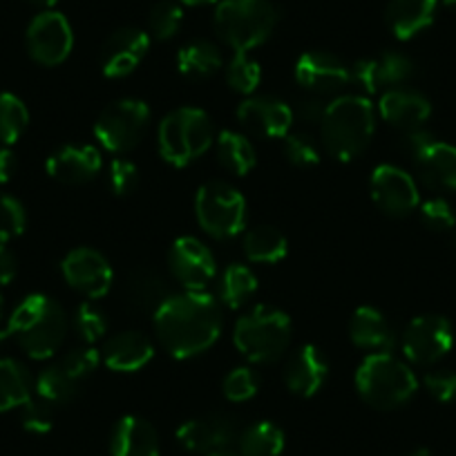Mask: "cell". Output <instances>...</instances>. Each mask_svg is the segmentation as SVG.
<instances>
[{
	"label": "cell",
	"mask_w": 456,
	"mask_h": 456,
	"mask_svg": "<svg viewBox=\"0 0 456 456\" xmlns=\"http://www.w3.org/2000/svg\"><path fill=\"white\" fill-rule=\"evenodd\" d=\"M157 340L177 361H188L210 349L222 336L224 314L206 291L173 293L155 315Z\"/></svg>",
	"instance_id": "6da1fadb"
},
{
	"label": "cell",
	"mask_w": 456,
	"mask_h": 456,
	"mask_svg": "<svg viewBox=\"0 0 456 456\" xmlns=\"http://www.w3.org/2000/svg\"><path fill=\"white\" fill-rule=\"evenodd\" d=\"M376 130V108L362 94H340L329 101L320 121V143L329 157L349 164L370 146Z\"/></svg>",
	"instance_id": "7a4b0ae2"
},
{
	"label": "cell",
	"mask_w": 456,
	"mask_h": 456,
	"mask_svg": "<svg viewBox=\"0 0 456 456\" xmlns=\"http://www.w3.org/2000/svg\"><path fill=\"white\" fill-rule=\"evenodd\" d=\"M65 336H68V315L63 306L43 293L25 297L10 315L7 327L0 329V342L16 338L20 349L34 361H47L54 356Z\"/></svg>",
	"instance_id": "3957f363"
},
{
	"label": "cell",
	"mask_w": 456,
	"mask_h": 456,
	"mask_svg": "<svg viewBox=\"0 0 456 456\" xmlns=\"http://www.w3.org/2000/svg\"><path fill=\"white\" fill-rule=\"evenodd\" d=\"M358 396L374 410H398L419 392V379L392 352L367 354L356 370Z\"/></svg>",
	"instance_id": "277c9868"
},
{
	"label": "cell",
	"mask_w": 456,
	"mask_h": 456,
	"mask_svg": "<svg viewBox=\"0 0 456 456\" xmlns=\"http://www.w3.org/2000/svg\"><path fill=\"white\" fill-rule=\"evenodd\" d=\"M280 20V10L271 0H219L215 10V32L231 50L244 52L266 43Z\"/></svg>",
	"instance_id": "5b68a950"
},
{
	"label": "cell",
	"mask_w": 456,
	"mask_h": 456,
	"mask_svg": "<svg viewBox=\"0 0 456 456\" xmlns=\"http://www.w3.org/2000/svg\"><path fill=\"white\" fill-rule=\"evenodd\" d=\"M293 338V324L284 311L275 306H256L233 327V345L247 361L271 365L287 354Z\"/></svg>",
	"instance_id": "8992f818"
},
{
	"label": "cell",
	"mask_w": 456,
	"mask_h": 456,
	"mask_svg": "<svg viewBox=\"0 0 456 456\" xmlns=\"http://www.w3.org/2000/svg\"><path fill=\"white\" fill-rule=\"evenodd\" d=\"M215 142L213 121L208 114L192 105L173 110L161 119L157 130V146L166 164L186 168L206 155Z\"/></svg>",
	"instance_id": "52a82bcc"
},
{
	"label": "cell",
	"mask_w": 456,
	"mask_h": 456,
	"mask_svg": "<svg viewBox=\"0 0 456 456\" xmlns=\"http://www.w3.org/2000/svg\"><path fill=\"white\" fill-rule=\"evenodd\" d=\"M195 215L204 233L215 240H231L244 233L248 219L247 200L235 186L213 179L195 195Z\"/></svg>",
	"instance_id": "ba28073f"
},
{
	"label": "cell",
	"mask_w": 456,
	"mask_h": 456,
	"mask_svg": "<svg viewBox=\"0 0 456 456\" xmlns=\"http://www.w3.org/2000/svg\"><path fill=\"white\" fill-rule=\"evenodd\" d=\"M151 108L142 99H119L110 103L94 121V137L105 151L126 155L134 151L151 128Z\"/></svg>",
	"instance_id": "9c48e42d"
},
{
	"label": "cell",
	"mask_w": 456,
	"mask_h": 456,
	"mask_svg": "<svg viewBox=\"0 0 456 456\" xmlns=\"http://www.w3.org/2000/svg\"><path fill=\"white\" fill-rule=\"evenodd\" d=\"M454 347V329L443 315H419L405 327L401 336V349L414 365L428 367L438 362Z\"/></svg>",
	"instance_id": "30bf717a"
},
{
	"label": "cell",
	"mask_w": 456,
	"mask_h": 456,
	"mask_svg": "<svg viewBox=\"0 0 456 456\" xmlns=\"http://www.w3.org/2000/svg\"><path fill=\"white\" fill-rule=\"evenodd\" d=\"M28 52L37 63L45 68L61 65L74 47V32L69 20L54 10L41 12L37 19L29 23L25 34Z\"/></svg>",
	"instance_id": "8fae6325"
},
{
	"label": "cell",
	"mask_w": 456,
	"mask_h": 456,
	"mask_svg": "<svg viewBox=\"0 0 456 456\" xmlns=\"http://www.w3.org/2000/svg\"><path fill=\"white\" fill-rule=\"evenodd\" d=\"M370 192L379 210L389 217H407L420 206L414 177L394 164L376 166L370 179Z\"/></svg>",
	"instance_id": "7c38bea8"
},
{
	"label": "cell",
	"mask_w": 456,
	"mask_h": 456,
	"mask_svg": "<svg viewBox=\"0 0 456 456\" xmlns=\"http://www.w3.org/2000/svg\"><path fill=\"white\" fill-rule=\"evenodd\" d=\"M61 273L74 291L92 300L103 297L114 284V271L108 257L92 247L72 248L61 262Z\"/></svg>",
	"instance_id": "4fadbf2b"
},
{
	"label": "cell",
	"mask_w": 456,
	"mask_h": 456,
	"mask_svg": "<svg viewBox=\"0 0 456 456\" xmlns=\"http://www.w3.org/2000/svg\"><path fill=\"white\" fill-rule=\"evenodd\" d=\"M296 81L314 96L340 94L352 83V68L331 52L311 50L297 59Z\"/></svg>",
	"instance_id": "5bb4252c"
},
{
	"label": "cell",
	"mask_w": 456,
	"mask_h": 456,
	"mask_svg": "<svg viewBox=\"0 0 456 456\" xmlns=\"http://www.w3.org/2000/svg\"><path fill=\"white\" fill-rule=\"evenodd\" d=\"M168 266L183 291H204L217 273V265H215V256L210 253V248L191 235L175 240L168 251Z\"/></svg>",
	"instance_id": "9a60e30c"
},
{
	"label": "cell",
	"mask_w": 456,
	"mask_h": 456,
	"mask_svg": "<svg viewBox=\"0 0 456 456\" xmlns=\"http://www.w3.org/2000/svg\"><path fill=\"white\" fill-rule=\"evenodd\" d=\"M238 121L248 134L260 139H284L296 121L293 108L278 96H247L238 108Z\"/></svg>",
	"instance_id": "2e32d148"
},
{
	"label": "cell",
	"mask_w": 456,
	"mask_h": 456,
	"mask_svg": "<svg viewBox=\"0 0 456 456\" xmlns=\"http://www.w3.org/2000/svg\"><path fill=\"white\" fill-rule=\"evenodd\" d=\"M414 61L401 52H383V54L362 59L352 65V81L358 83L367 94L403 87L414 78Z\"/></svg>",
	"instance_id": "e0dca14e"
},
{
	"label": "cell",
	"mask_w": 456,
	"mask_h": 456,
	"mask_svg": "<svg viewBox=\"0 0 456 456\" xmlns=\"http://www.w3.org/2000/svg\"><path fill=\"white\" fill-rule=\"evenodd\" d=\"M235 438H238V423L233 416L222 414V411L191 419L177 429L179 445L192 454L208 456L213 452L228 450Z\"/></svg>",
	"instance_id": "ac0fdd59"
},
{
	"label": "cell",
	"mask_w": 456,
	"mask_h": 456,
	"mask_svg": "<svg viewBox=\"0 0 456 456\" xmlns=\"http://www.w3.org/2000/svg\"><path fill=\"white\" fill-rule=\"evenodd\" d=\"M151 50V34L139 28H121L108 37L101 50V72L108 78H126L143 63Z\"/></svg>",
	"instance_id": "d6986e66"
},
{
	"label": "cell",
	"mask_w": 456,
	"mask_h": 456,
	"mask_svg": "<svg viewBox=\"0 0 456 456\" xmlns=\"http://www.w3.org/2000/svg\"><path fill=\"white\" fill-rule=\"evenodd\" d=\"M284 385L293 396L311 398L322 389L329 379V361L315 345H300L284 362Z\"/></svg>",
	"instance_id": "ffe728a7"
},
{
	"label": "cell",
	"mask_w": 456,
	"mask_h": 456,
	"mask_svg": "<svg viewBox=\"0 0 456 456\" xmlns=\"http://www.w3.org/2000/svg\"><path fill=\"white\" fill-rule=\"evenodd\" d=\"M103 166L99 148L90 143H68L47 157V175L65 186H83L96 179Z\"/></svg>",
	"instance_id": "44dd1931"
},
{
	"label": "cell",
	"mask_w": 456,
	"mask_h": 456,
	"mask_svg": "<svg viewBox=\"0 0 456 456\" xmlns=\"http://www.w3.org/2000/svg\"><path fill=\"white\" fill-rule=\"evenodd\" d=\"M155 356V345L142 331H121L110 336L101 349V361L105 367L119 374L142 371Z\"/></svg>",
	"instance_id": "7402d4cb"
},
{
	"label": "cell",
	"mask_w": 456,
	"mask_h": 456,
	"mask_svg": "<svg viewBox=\"0 0 456 456\" xmlns=\"http://www.w3.org/2000/svg\"><path fill=\"white\" fill-rule=\"evenodd\" d=\"M379 114L385 124L405 133V130L423 128L425 121L432 117V103L420 92L410 87H394L380 96Z\"/></svg>",
	"instance_id": "603a6c76"
},
{
	"label": "cell",
	"mask_w": 456,
	"mask_h": 456,
	"mask_svg": "<svg viewBox=\"0 0 456 456\" xmlns=\"http://www.w3.org/2000/svg\"><path fill=\"white\" fill-rule=\"evenodd\" d=\"M349 338L358 349L370 354H385L396 347L398 336L383 311L376 306H358L349 320Z\"/></svg>",
	"instance_id": "cb8c5ba5"
},
{
	"label": "cell",
	"mask_w": 456,
	"mask_h": 456,
	"mask_svg": "<svg viewBox=\"0 0 456 456\" xmlns=\"http://www.w3.org/2000/svg\"><path fill=\"white\" fill-rule=\"evenodd\" d=\"M170 296L173 293L168 282L151 269L133 271L121 287V300L126 309L139 315H155Z\"/></svg>",
	"instance_id": "d4e9b609"
},
{
	"label": "cell",
	"mask_w": 456,
	"mask_h": 456,
	"mask_svg": "<svg viewBox=\"0 0 456 456\" xmlns=\"http://www.w3.org/2000/svg\"><path fill=\"white\" fill-rule=\"evenodd\" d=\"M159 434L142 416L117 420L110 436V456H159Z\"/></svg>",
	"instance_id": "484cf974"
},
{
	"label": "cell",
	"mask_w": 456,
	"mask_h": 456,
	"mask_svg": "<svg viewBox=\"0 0 456 456\" xmlns=\"http://www.w3.org/2000/svg\"><path fill=\"white\" fill-rule=\"evenodd\" d=\"M438 0H389L385 20L398 41H411L436 19Z\"/></svg>",
	"instance_id": "4316f807"
},
{
	"label": "cell",
	"mask_w": 456,
	"mask_h": 456,
	"mask_svg": "<svg viewBox=\"0 0 456 456\" xmlns=\"http://www.w3.org/2000/svg\"><path fill=\"white\" fill-rule=\"evenodd\" d=\"M420 182L432 191H456V146L434 142L414 157Z\"/></svg>",
	"instance_id": "83f0119b"
},
{
	"label": "cell",
	"mask_w": 456,
	"mask_h": 456,
	"mask_svg": "<svg viewBox=\"0 0 456 456\" xmlns=\"http://www.w3.org/2000/svg\"><path fill=\"white\" fill-rule=\"evenodd\" d=\"M224 68V56L215 43L197 38V41L188 43L177 52V69L182 77L191 78V81H201L213 74H217Z\"/></svg>",
	"instance_id": "f1b7e54d"
},
{
	"label": "cell",
	"mask_w": 456,
	"mask_h": 456,
	"mask_svg": "<svg viewBox=\"0 0 456 456\" xmlns=\"http://www.w3.org/2000/svg\"><path fill=\"white\" fill-rule=\"evenodd\" d=\"M215 151H217V161L222 168L238 177H247L257 164L256 146L244 133H235V130L219 133V137L215 139Z\"/></svg>",
	"instance_id": "f546056e"
},
{
	"label": "cell",
	"mask_w": 456,
	"mask_h": 456,
	"mask_svg": "<svg viewBox=\"0 0 456 456\" xmlns=\"http://www.w3.org/2000/svg\"><path fill=\"white\" fill-rule=\"evenodd\" d=\"M244 256L256 265H278L289 253V240L273 226H256L242 240Z\"/></svg>",
	"instance_id": "4dcf8cb0"
},
{
	"label": "cell",
	"mask_w": 456,
	"mask_h": 456,
	"mask_svg": "<svg viewBox=\"0 0 456 456\" xmlns=\"http://www.w3.org/2000/svg\"><path fill=\"white\" fill-rule=\"evenodd\" d=\"M83 380L65 365L63 361L54 362V365L45 367L37 379V394L43 401L52 403V405H63L69 403L81 389Z\"/></svg>",
	"instance_id": "1f68e13d"
},
{
	"label": "cell",
	"mask_w": 456,
	"mask_h": 456,
	"mask_svg": "<svg viewBox=\"0 0 456 456\" xmlns=\"http://www.w3.org/2000/svg\"><path fill=\"white\" fill-rule=\"evenodd\" d=\"M284 432L271 420H260L238 436L240 456H280L284 452Z\"/></svg>",
	"instance_id": "d6a6232c"
},
{
	"label": "cell",
	"mask_w": 456,
	"mask_h": 456,
	"mask_svg": "<svg viewBox=\"0 0 456 456\" xmlns=\"http://www.w3.org/2000/svg\"><path fill=\"white\" fill-rule=\"evenodd\" d=\"M32 398V379L20 362L0 358V411L23 407Z\"/></svg>",
	"instance_id": "836d02e7"
},
{
	"label": "cell",
	"mask_w": 456,
	"mask_h": 456,
	"mask_svg": "<svg viewBox=\"0 0 456 456\" xmlns=\"http://www.w3.org/2000/svg\"><path fill=\"white\" fill-rule=\"evenodd\" d=\"M257 293V278L248 266L231 265L222 275L219 282V300L228 309H242L256 297Z\"/></svg>",
	"instance_id": "e575fe53"
},
{
	"label": "cell",
	"mask_w": 456,
	"mask_h": 456,
	"mask_svg": "<svg viewBox=\"0 0 456 456\" xmlns=\"http://www.w3.org/2000/svg\"><path fill=\"white\" fill-rule=\"evenodd\" d=\"M29 124L28 105L16 94L3 92L0 94V143L12 146L23 137Z\"/></svg>",
	"instance_id": "d590c367"
},
{
	"label": "cell",
	"mask_w": 456,
	"mask_h": 456,
	"mask_svg": "<svg viewBox=\"0 0 456 456\" xmlns=\"http://www.w3.org/2000/svg\"><path fill=\"white\" fill-rule=\"evenodd\" d=\"M262 81V68L253 56L244 52H235L233 59L226 65V83L238 94L251 96Z\"/></svg>",
	"instance_id": "8d00e7d4"
},
{
	"label": "cell",
	"mask_w": 456,
	"mask_h": 456,
	"mask_svg": "<svg viewBox=\"0 0 456 456\" xmlns=\"http://www.w3.org/2000/svg\"><path fill=\"white\" fill-rule=\"evenodd\" d=\"M182 23L183 10L175 0H161L148 14V29H151V37H155L157 41L173 38L179 32V28H182Z\"/></svg>",
	"instance_id": "74e56055"
},
{
	"label": "cell",
	"mask_w": 456,
	"mask_h": 456,
	"mask_svg": "<svg viewBox=\"0 0 456 456\" xmlns=\"http://www.w3.org/2000/svg\"><path fill=\"white\" fill-rule=\"evenodd\" d=\"M284 155H287L289 164L297 166V168H311V166L320 164L318 142L305 130H296L284 137Z\"/></svg>",
	"instance_id": "f35d334b"
},
{
	"label": "cell",
	"mask_w": 456,
	"mask_h": 456,
	"mask_svg": "<svg viewBox=\"0 0 456 456\" xmlns=\"http://www.w3.org/2000/svg\"><path fill=\"white\" fill-rule=\"evenodd\" d=\"M74 329L86 345H96L99 340H103L105 331H108V320L94 305L83 302L74 314Z\"/></svg>",
	"instance_id": "ab89813d"
},
{
	"label": "cell",
	"mask_w": 456,
	"mask_h": 456,
	"mask_svg": "<svg viewBox=\"0 0 456 456\" xmlns=\"http://www.w3.org/2000/svg\"><path fill=\"white\" fill-rule=\"evenodd\" d=\"M25 208L19 200L0 192V244L19 238L25 231Z\"/></svg>",
	"instance_id": "60d3db41"
},
{
	"label": "cell",
	"mask_w": 456,
	"mask_h": 456,
	"mask_svg": "<svg viewBox=\"0 0 456 456\" xmlns=\"http://www.w3.org/2000/svg\"><path fill=\"white\" fill-rule=\"evenodd\" d=\"M257 389H260V380H257L256 371L248 370V367H238V370L231 371L222 383L224 396L231 403L251 401L257 394Z\"/></svg>",
	"instance_id": "b9f144b4"
},
{
	"label": "cell",
	"mask_w": 456,
	"mask_h": 456,
	"mask_svg": "<svg viewBox=\"0 0 456 456\" xmlns=\"http://www.w3.org/2000/svg\"><path fill=\"white\" fill-rule=\"evenodd\" d=\"M420 222L429 228V231H454L456 226V215L454 208L450 206V201H445L443 197H429L428 201L419 206Z\"/></svg>",
	"instance_id": "7bdbcfd3"
},
{
	"label": "cell",
	"mask_w": 456,
	"mask_h": 456,
	"mask_svg": "<svg viewBox=\"0 0 456 456\" xmlns=\"http://www.w3.org/2000/svg\"><path fill=\"white\" fill-rule=\"evenodd\" d=\"M108 183L117 197L130 195L139 186V168L130 159L114 157L108 168Z\"/></svg>",
	"instance_id": "ee69618b"
},
{
	"label": "cell",
	"mask_w": 456,
	"mask_h": 456,
	"mask_svg": "<svg viewBox=\"0 0 456 456\" xmlns=\"http://www.w3.org/2000/svg\"><path fill=\"white\" fill-rule=\"evenodd\" d=\"M54 425V405L43 398H29L23 405V428L32 434H47Z\"/></svg>",
	"instance_id": "f6af8a7d"
},
{
	"label": "cell",
	"mask_w": 456,
	"mask_h": 456,
	"mask_svg": "<svg viewBox=\"0 0 456 456\" xmlns=\"http://www.w3.org/2000/svg\"><path fill=\"white\" fill-rule=\"evenodd\" d=\"M423 385L434 401L438 403L456 401V371H450V370L429 371V374H425Z\"/></svg>",
	"instance_id": "bcb514c9"
},
{
	"label": "cell",
	"mask_w": 456,
	"mask_h": 456,
	"mask_svg": "<svg viewBox=\"0 0 456 456\" xmlns=\"http://www.w3.org/2000/svg\"><path fill=\"white\" fill-rule=\"evenodd\" d=\"M436 142V137H434L429 130L425 128H414V130H405L401 137V148L407 152V155L414 159L416 155H420V152L425 151V148L429 146V143Z\"/></svg>",
	"instance_id": "7dc6e473"
},
{
	"label": "cell",
	"mask_w": 456,
	"mask_h": 456,
	"mask_svg": "<svg viewBox=\"0 0 456 456\" xmlns=\"http://www.w3.org/2000/svg\"><path fill=\"white\" fill-rule=\"evenodd\" d=\"M324 110H327V103H322V96L309 94L306 99L300 101L296 110H293V117H300L305 124H318L322 121Z\"/></svg>",
	"instance_id": "c3c4849f"
},
{
	"label": "cell",
	"mask_w": 456,
	"mask_h": 456,
	"mask_svg": "<svg viewBox=\"0 0 456 456\" xmlns=\"http://www.w3.org/2000/svg\"><path fill=\"white\" fill-rule=\"evenodd\" d=\"M16 273H19L16 256L5 244H0V284H10L16 278Z\"/></svg>",
	"instance_id": "681fc988"
},
{
	"label": "cell",
	"mask_w": 456,
	"mask_h": 456,
	"mask_svg": "<svg viewBox=\"0 0 456 456\" xmlns=\"http://www.w3.org/2000/svg\"><path fill=\"white\" fill-rule=\"evenodd\" d=\"M16 155L10 148H0V183H7L16 173Z\"/></svg>",
	"instance_id": "f907efd6"
},
{
	"label": "cell",
	"mask_w": 456,
	"mask_h": 456,
	"mask_svg": "<svg viewBox=\"0 0 456 456\" xmlns=\"http://www.w3.org/2000/svg\"><path fill=\"white\" fill-rule=\"evenodd\" d=\"M28 3H32L34 7H38V10L47 12V10H52V7H54L59 0H28Z\"/></svg>",
	"instance_id": "816d5d0a"
},
{
	"label": "cell",
	"mask_w": 456,
	"mask_h": 456,
	"mask_svg": "<svg viewBox=\"0 0 456 456\" xmlns=\"http://www.w3.org/2000/svg\"><path fill=\"white\" fill-rule=\"evenodd\" d=\"M183 5H192V7H200V5H210V3H217V0H182Z\"/></svg>",
	"instance_id": "f5cc1de1"
},
{
	"label": "cell",
	"mask_w": 456,
	"mask_h": 456,
	"mask_svg": "<svg viewBox=\"0 0 456 456\" xmlns=\"http://www.w3.org/2000/svg\"><path fill=\"white\" fill-rule=\"evenodd\" d=\"M208 456H240L238 452H231V450H219V452H213V454Z\"/></svg>",
	"instance_id": "db71d44e"
},
{
	"label": "cell",
	"mask_w": 456,
	"mask_h": 456,
	"mask_svg": "<svg viewBox=\"0 0 456 456\" xmlns=\"http://www.w3.org/2000/svg\"><path fill=\"white\" fill-rule=\"evenodd\" d=\"M407 456H432V454H429V450H414L411 454H407Z\"/></svg>",
	"instance_id": "11a10c76"
},
{
	"label": "cell",
	"mask_w": 456,
	"mask_h": 456,
	"mask_svg": "<svg viewBox=\"0 0 456 456\" xmlns=\"http://www.w3.org/2000/svg\"><path fill=\"white\" fill-rule=\"evenodd\" d=\"M443 5L450 7V10H456V0H443Z\"/></svg>",
	"instance_id": "9f6ffc18"
},
{
	"label": "cell",
	"mask_w": 456,
	"mask_h": 456,
	"mask_svg": "<svg viewBox=\"0 0 456 456\" xmlns=\"http://www.w3.org/2000/svg\"><path fill=\"white\" fill-rule=\"evenodd\" d=\"M3 311H5V302H3V296H0V318H3Z\"/></svg>",
	"instance_id": "6f0895ef"
},
{
	"label": "cell",
	"mask_w": 456,
	"mask_h": 456,
	"mask_svg": "<svg viewBox=\"0 0 456 456\" xmlns=\"http://www.w3.org/2000/svg\"><path fill=\"white\" fill-rule=\"evenodd\" d=\"M454 244H456V226H454Z\"/></svg>",
	"instance_id": "680465c9"
}]
</instances>
